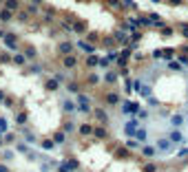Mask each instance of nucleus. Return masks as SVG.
Listing matches in <instances>:
<instances>
[{"instance_id":"obj_1","label":"nucleus","mask_w":188,"mask_h":172,"mask_svg":"<svg viewBox=\"0 0 188 172\" xmlns=\"http://www.w3.org/2000/svg\"><path fill=\"white\" fill-rule=\"evenodd\" d=\"M0 36H2V40H5V44L9 46V49H16V36H13V33H9V31H2Z\"/></svg>"},{"instance_id":"obj_2","label":"nucleus","mask_w":188,"mask_h":172,"mask_svg":"<svg viewBox=\"0 0 188 172\" xmlns=\"http://www.w3.org/2000/svg\"><path fill=\"white\" fill-rule=\"evenodd\" d=\"M62 66H64L66 71H71V69H75V66H78V60H75L73 55H64V60H62Z\"/></svg>"},{"instance_id":"obj_3","label":"nucleus","mask_w":188,"mask_h":172,"mask_svg":"<svg viewBox=\"0 0 188 172\" xmlns=\"http://www.w3.org/2000/svg\"><path fill=\"white\" fill-rule=\"evenodd\" d=\"M58 49H60V53H62V55H71V53H73V44H71V42H62Z\"/></svg>"},{"instance_id":"obj_4","label":"nucleus","mask_w":188,"mask_h":172,"mask_svg":"<svg viewBox=\"0 0 188 172\" xmlns=\"http://www.w3.org/2000/svg\"><path fill=\"white\" fill-rule=\"evenodd\" d=\"M122 110H124V113H137V110H139V106L135 104V101H124Z\"/></svg>"},{"instance_id":"obj_5","label":"nucleus","mask_w":188,"mask_h":172,"mask_svg":"<svg viewBox=\"0 0 188 172\" xmlns=\"http://www.w3.org/2000/svg\"><path fill=\"white\" fill-rule=\"evenodd\" d=\"M93 130H95V128L91 126V124H82V126H80V135H82V137H89V135H93Z\"/></svg>"},{"instance_id":"obj_6","label":"nucleus","mask_w":188,"mask_h":172,"mask_svg":"<svg viewBox=\"0 0 188 172\" xmlns=\"http://www.w3.org/2000/svg\"><path fill=\"white\" fill-rule=\"evenodd\" d=\"M11 18H13V11H11V9H2V11H0V20H2V22H9Z\"/></svg>"},{"instance_id":"obj_7","label":"nucleus","mask_w":188,"mask_h":172,"mask_svg":"<svg viewBox=\"0 0 188 172\" xmlns=\"http://www.w3.org/2000/svg\"><path fill=\"white\" fill-rule=\"evenodd\" d=\"M58 88H60V82L55 80V77L47 80V91H58Z\"/></svg>"},{"instance_id":"obj_8","label":"nucleus","mask_w":188,"mask_h":172,"mask_svg":"<svg viewBox=\"0 0 188 172\" xmlns=\"http://www.w3.org/2000/svg\"><path fill=\"white\" fill-rule=\"evenodd\" d=\"M170 141H173V143H182L184 141V135L179 130H173V132H170Z\"/></svg>"},{"instance_id":"obj_9","label":"nucleus","mask_w":188,"mask_h":172,"mask_svg":"<svg viewBox=\"0 0 188 172\" xmlns=\"http://www.w3.org/2000/svg\"><path fill=\"white\" fill-rule=\"evenodd\" d=\"M117 101H119L117 93H109V95H106V104H109V106H115Z\"/></svg>"},{"instance_id":"obj_10","label":"nucleus","mask_w":188,"mask_h":172,"mask_svg":"<svg viewBox=\"0 0 188 172\" xmlns=\"http://www.w3.org/2000/svg\"><path fill=\"white\" fill-rule=\"evenodd\" d=\"M84 31H86L84 22H75V24H73V33H84Z\"/></svg>"},{"instance_id":"obj_11","label":"nucleus","mask_w":188,"mask_h":172,"mask_svg":"<svg viewBox=\"0 0 188 172\" xmlns=\"http://www.w3.org/2000/svg\"><path fill=\"white\" fill-rule=\"evenodd\" d=\"M78 46H80V49H84V53H93V51H95V46L93 44H86V42H78Z\"/></svg>"},{"instance_id":"obj_12","label":"nucleus","mask_w":188,"mask_h":172,"mask_svg":"<svg viewBox=\"0 0 188 172\" xmlns=\"http://www.w3.org/2000/svg\"><path fill=\"white\" fill-rule=\"evenodd\" d=\"M62 108H64V113H71V110H75V104L71 99H66V101H62Z\"/></svg>"},{"instance_id":"obj_13","label":"nucleus","mask_w":188,"mask_h":172,"mask_svg":"<svg viewBox=\"0 0 188 172\" xmlns=\"http://www.w3.org/2000/svg\"><path fill=\"white\" fill-rule=\"evenodd\" d=\"M25 122H27V113H18V115H16V124H18V126H22Z\"/></svg>"},{"instance_id":"obj_14","label":"nucleus","mask_w":188,"mask_h":172,"mask_svg":"<svg viewBox=\"0 0 188 172\" xmlns=\"http://www.w3.org/2000/svg\"><path fill=\"white\" fill-rule=\"evenodd\" d=\"M182 122H184L182 115H173V117H170V124H173V126H182Z\"/></svg>"},{"instance_id":"obj_15","label":"nucleus","mask_w":188,"mask_h":172,"mask_svg":"<svg viewBox=\"0 0 188 172\" xmlns=\"http://www.w3.org/2000/svg\"><path fill=\"white\" fill-rule=\"evenodd\" d=\"M13 62H16V64H25V62H27V55H22V53H16V55H13Z\"/></svg>"},{"instance_id":"obj_16","label":"nucleus","mask_w":188,"mask_h":172,"mask_svg":"<svg viewBox=\"0 0 188 172\" xmlns=\"http://www.w3.org/2000/svg\"><path fill=\"white\" fill-rule=\"evenodd\" d=\"M93 135L98 137V139H106V130H104V128H95Z\"/></svg>"},{"instance_id":"obj_17","label":"nucleus","mask_w":188,"mask_h":172,"mask_svg":"<svg viewBox=\"0 0 188 172\" xmlns=\"http://www.w3.org/2000/svg\"><path fill=\"white\" fill-rule=\"evenodd\" d=\"M18 2H20V0H7V2H5V9H11V11H13L16 7H18Z\"/></svg>"},{"instance_id":"obj_18","label":"nucleus","mask_w":188,"mask_h":172,"mask_svg":"<svg viewBox=\"0 0 188 172\" xmlns=\"http://www.w3.org/2000/svg\"><path fill=\"white\" fill-rule=\"evenodd\" d=\"M144 172H157V166H155V163H146V166H144Z\"/></svg>"},{"instance_id":"obj_19","label":"nucleus","mask_w":188,"mask_h":172,"mask_svg":"<svg viewBox=\"0 0 188 172\" xmlns=\"http://www.w3.org/2000/svg\"><path fill=\"white\" fill-rule=\"evenodd\" d=\"M53 141H55V143H62V141H64V132H55Z\"/></svg>"},{"instance_id":"obj_20","label":"nucleus","mask_w":188,"mask_h":172,"mask_svg":"<svg viewBox=\"0 0 188 172\" xmlns=\"http://www.w3.org/2000/svg\"><path fill=\"white\" fill-rule=\"evenodd\" d=\"M95 117H98L100 122H106V113L104 110H95Z\"/></svg>"},{"instance_id":"obj_21","label":"nucleus","mask_w":188,"mask_h":172,"mask_svg":"<svg viewBox=\"0 0 188 172\" xmlns=\"http://www.w3.org/2000/svg\"><path fill=\"white\" fill-rule=\"evenodd\" d=\"M135 135H137V139H139V141H146V137H148V135H146V130H137Z\"/></svg>"},{"instance_id":"obj_22","label":"nucleus","mask_w":188,"mask_h":172,"mask_svg":"<svg viewBox=\"0 0 188 172\" xmlns=\"http://www.w3.org/2000/svg\"><path fill=\"white\" fill-rule=\"evenodd\" d=\"M115 80H117L115 73H106V82H109V84H115Z\"/></svg>"},{"instance_id":"obj_23","label":"nucleus","mask_w":188,"mask_h":172,"mask_svg":"<svg viewBox=\"0 0 188 172\" xmlns=\"http://www.w3.org/2000/svg\"><path fill=\"white\" fill-rule=\"evenodd\" d=\"M157 148H159V150H168L170 143H168V141H157Z\"/></svg>"},{"instance_id":"obj_24","label":"nucleus","mask_w":188,"mask_h":172,"mask_svg":"<svg viewBox=\"0 0 188 172\" xmlns=\"http://www.w3.org/2000/svg\"><path fill=\"white\" fill-rule=\"evenodd\" d=\"M5 130H7V119L0 117V132H5Z\"/></svg>"},{"instance_id":"obj_25","label":"nucleus","mask_w":188,"mask_h":172,"mask_svg":"<svg viewBox=\"0 0 188 172\" xmlns=\"http://www.w3.org/2000/svg\"><path fill=\"white\" fill-rule=\"evenodd\" d=\"M66 88H69V93H78V84H73V82H71Z\"/></svg>"},{"instance_id":"obj_26","label":"nucleus","mask_w":188,"mask_h":172,"mask_svg":"<svg viewBox=\"0 0 188 172\" xmlns=\"http://www.w3.org/2000/svg\"><path fill=\"white\" fill-rule=\"evenodd\" d=\"M27 57H35V49H33V46H29V49H27Z\"/></svg>"},{"instance_id":"obj_27","label":"nucleus","mask_w":188,"mask_h":172,"mask_svg":"<svg viewBox=\"0 0 188 172\" xmlns=\"http://www.w3.org/2000/svg\"><path fill=\"white\" fill-rule=\"evenodd\" d=\"M109 5H111V7H115V9H117V7H119V5H124V2H119V0H109Z\"/></svg>"},{"instance_id":"obj_28","label":"nucleus","mask_w":188,"mask_h":172,"mask_svg":"<svg viewBox=\"0 0 188 172\" xmlns=\"http://www.w3.org/2000/svg\"><path fill=\"white\" fill-rule=\"evenodd\" d=\"M31 73H42V66H38V64H33V66H31Z\"/></svg>"},{"instance_id":"obj_29","label":"nucleus","mask_w":188,"mask_h":172,"mask_svg":"<svg viewBox=\"0 0 188 172\" xmlns=\"http://www.w3.org/2000/svg\"><path fill=\"white\" fill-rule=\"evenodd\" d=\"M153 152H155L153 148H144V155H146V157H153Z\"/></svg>"},{"instance_id":"obj_30","label":"nucleus","mask_w":188,"mask_h":172,"mask_svg":"<svg viewBox=\"0 0 188 172\" xmlns=\"http://www.w3.org/2000/svg\"><path fill=\"white\" fill-rule=\"evenodd\" d=\"M170 69H173V71H179V69H182V64H177V62H170Z\"/></svg>"},{"instance_id":"obj_31","label":"nucleus","mask_w":188,"mask_h":172,"mask_svg":"<svg viewBox=\"0 0 188 172\" xmlns=\"http://www.w3.org/2000/svg\"><path fill=\"white\" fill-rule=\"evenodd\" d=\"M86 64H89V66H95V64H98V57H89V62H86Z\"/></svg>"},{"instance_id":"obj_32","label":"nucleus","mask_w":188,"mask_h":172,"mask_svg":"<svg viewBox=\"0 0 188 172\" xmlns=\"http://www.w3.org/2000/svg\"><path fill=\"white\" fill-rule=\"evenodd\" d=\"M162 36H173V29H168V27H166V29L162 31Z\"/></svg>"},{"instance_id":"obj_33","label":"nucleus","mask_w":188,"mask_h":172,"mask_svg":"<svg viewBox=\"0 0 188 172\" xmlns=\"http://www.w3.org/2000/svg\"><path fill=\"white\" fill-rule=\"evenodd\" d=\"M64 130H66V132H71V130H75V126H73V124H66Z\"/></svg>"},{"instance_id":"obj_34","label":"nucleus","mask_w":188,"mask_h":172,"mask_svg":"<svg viewBox=\"0 0 188 172\" xmlns=\"http://www.w3.org/2000/svg\"><path fill=\"white\" fill-rule=\"evenodd\" d=\"M0 172H7V168H5V166H0Z\"/></svg>"},{"instance_id":"obj_35","label":"nucleus","mask_w":188,"mask_h":172,"mask_svg":"<svg viewBox=\"0 0 188 172\" xmlns=\"http://www.w3.org/2000/svg\"><path fill=\"white\" fill-rule=\"evenodd\" d=\"M2 99H5V93H0V101H2Z\"/></svg>"},{"instance_id":"obj_36","label":"nucleus","mask_w":188,"mask_h":172,"mask_svg":"<svg viewBox=\"0 0 188 172\" xmlns=\"http://www.w3.org/2000/svg\"><path fill=\"white\" fill-rule=\"evenodd\" d=\"M151 2H155V5H157V2H162V0H151Z\"/></svg>"}]
</instances>
